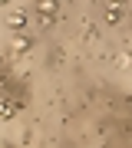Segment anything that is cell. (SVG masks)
I'll use <instances>...</instances> for the list:
<instances>
[{
  "label": "cell",
  "instance_id": "1",
  "mask_svg": "<svg viewBox=\"0 0 132 148\" xmlns=\"http://www.w3.org/2000/svg\"><path fill=\"white\" fill-rule=\"evenodd\" d=\"M37 7H40V13H43V23H50L46 16H50V13H56V0H40Z\"/></svg>",
  "mask_w": 132,
  "mask_h": 148
},
{
  "label": "cell",
  "instance_id": "2",
  "mask_svg": "<svg viewBox=\"0 0 132 148\" xmlns=\"http://www.w3.org/2000/svg\"><path fill=\"white\" fill-rule=\"evenodd\" d=\"M119 16H122V7H119V3H112L109 10H106V20H109V23H116Z\"/></svg>",
  "mask_w": 132,
  "mask_h": 148
},
{
  "label": "cell",
  "instance_id": "3",
  "mask_svg": "<svg viewBox=\"0 0 132 148\" xmlns=\"http://www.w3.org/2000/svg\"><path fill=\"white\" fill-rule=\"evenodd\" d=\"M23 23H26L23 13H13V16H10V30H23Z\"/></svg>",
  "mask_w": 132,
  "mask_h": 148
}]
</instances>
